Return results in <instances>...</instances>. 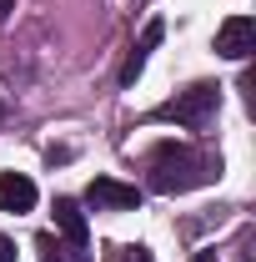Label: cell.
Returning a JSON list of instances; mask_svg holds the SVG:
<instances>
[{
	"mask_svg": "<svg viewBox=\"0 0 256 262\" xmlns=\"http://www.w3.org/2000/svg\"><path fill=\"white\" fill-rule=\"evenodd\" d=\"M106 262H156V257H151L141 242H136V247H131V242H121V247H111V252H106Z\"/></svg>",
	"mask_w": 256,
	"mask_h": 262,
	"instance_id": "cell-9",
	"label": "cell"
},
{
	"mask_svg": "<svg viewBox=\"0 0 256 262\" xmlns=\"http://www.w3.org/2000/svg\"><path fill=\"white\" fill-rule=\"evenodd\" d=\"M0 116H5V106H0Z\"/></svg>",
	"mask_w": 256,
	"mask_h": 262,
	"instance_id": "cell-13",
	"label": "cell"
},
{
	"mask_svg": "<svg viewBox=\"0 0 256 262\" xmlns=\"http://www.w3.org/2000/svg\"><path fill=\"white\" fill-rule=\"evenodd\" d=\"M86 202H91L96 212H131V207H141V192H136L131 182H116V177H96V182L86 187Z\"/></svg>",
	"mask_w": 256,
	"mask_h": 262,
	"instance_id": "cell-3",
	"label": "cell"
},
{
	"mask_svg": "<svg viewBox=\"0 0 256 262\" xmlns=\"http://www.w3.org/2000/svg\"><path fill=\"white\" fill-rule=\"evenodd\" d=\"M216 51H221L226 61H246L256 51V20L251 15H231L221 31H216Z\"/></svg>",
	"mask_w": 256,
	"mask_h": 262,
	"instance_id": "cell-4",
	"label": "cell"
},
{
	"mask_svg": "<svg viewBox=\"0 0 256 262\" xmlns=\"http://www.w3.org/2000/svg\"><path fill=\"white\" fill-rule=\"evenodd\" d=\"M10 5H15V0H0V20H5V15H10Z\"/></svg>",
	"mask_w": 256,
	"mask_h": 262,
	"instance_id": "cell-12",
	"label": "cell"
},
{
	"mask_svg": "<svg viewBox=\"0 0 256 262\" xmlns=\"http://www.w3.org/2000/svg\"><path fill=\"white\" fill-rule=\"evenodd\" d=\"M50 217H56V232H61L65 242H75V247H86V212H81V202L75 196H56V207H50Z\"/></svg>",
	"mask_w": 256,
	"mask_h": 262,
	"instance_id": "cell-5",
	"label": "cell"
},
{
	"mask_svg": "<svg viewBox=\"0 0 256 262\" xmlns=\"http://www.w3.org/2000/svg\"><path fill=\"white\" fill-rule=\"evenodd\" d=\"M0 262H15V242L10 237H0Z\"/></svg>",
	"mask_w": 256,
	"mask_h": 262,
	"instance_id": "cell-10",
	"label": "cell"
},
{
	"mask_svg": "<svg viewBox=\"0 0 256 262\" xmlns=\"http://www.w3.org/2000/svg\"><path fill=\"white\" fill-rule=\"evenodd\" d=\"M216 106H221V91H216L211 81H196V86H186V91H176L171 101H161L156 116H166V121H181V126H206Z\"/></svg>",
	"mask_w": 256,
	"mask_h": 262,
	"instance_id": "cell-2",
	"label": "cell"
},
{
	"mask_svg": "<svg viewBox=\"0 0 256 262\" xmlns=\"http://www.w3.org/2000/svg\"><path fill=\"white\" fill-rule=\"evenodd\" d=\"M151 177V192H191V187H206L221 162L216 157H206V151H196L186 141H161L156 151H151V166H146Z\"/></svg>",
	"mask_w": 256,
	"mask_h": 262,
	"instance_id": "cell-1",
	"label": "cell"
},
{
	"mask_svg": "<svg viewBox=\"0 0 256 262\" xmlns=\"http://www.w3.org/2000/svg\"><path fill=\"white\" fill-rule=\"evenodd\" d=\"M35 207V182L20 171H0V212H31Z\"/></svg>",
	"mask_w": 256,
	"mask_h": 262,
	"instance_id": "cell-6",
	"label": "cell"
},
{
	"mask_svg": "<svg viewBox=\"0 0 256 262\" xmlns=\"http://www.w3.org/2000/svg\"><path fill=\"white\" fill-rule=\"evenodd\" d=\"M161 35H166V26H161V20H151V26L141 31L136 51H131V56H126V66H121V81H126V86H136V81H141V71H146V56H151V51L161 46Z\"/></svg>",
	"mask_w": 256,
	"mask_h": 262,
	"instance_id": "cell-7",
	"label": "cell"
},
{
	"mask_svg": "<svg viewBox=\"0 0 256 262\" xmlns=\"http://www.w3.org/2000/svg\"><path fill=\"white\" fill-rule=\"evenodd\" d=\"M35 247H40V262H91V252H86V247H75V242H61V237H50V232H45Z\"/></svg>",
	"mask_w": 256,
	"mask_h": 262,
	"instance_id": "cell-8",
	"label": "cell"
},
{
	"mask_svg": "<svg viewBox=\"0 0 256 262\" xmlns=\"http://www.w3.org/2000/svg\"><path fill=\"white\" fill-rule=\"evenodd\" d=\"M191 262H216V252H196V257Z\"/></svg>",
	"mask_w": 256,
	"mask_h": 262,
	"instance_id": "cell-11",
	"label": "cell"
}]
</instances>
